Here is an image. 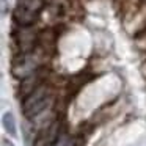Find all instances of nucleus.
<instances>
[{
	"label": "nucleus",
	"instance_id": "f257e3e1",
	"mask_svg": "<svg viewBox=\"0 0 146 146\" xmlns=\"http://www.w3.org/2000/svg\"><path fill=\"white\" fill-rule=\"evenodd\" d=\"M50 102H52V98H50L49 90L46 88V86L39 85L35 91L30 93V94L24 99V104H22L24 115H25L29 119H33V118L39 116L46 108H49Z\"/></svg>",
	"mask_w": 146,
	"mask_h": 146
},
{
	"label": "nucleus",
	"instance_id": "f03ea898",
	"mask_svg": "<svg viewBox=\"0 0 146 146\" xmlns=\"http://www.w3.org/2000/svg\"><path fill=\"white\" fill-rule=\"evenodd\" d=\"M36 69H38V58L30 52H24L19 58L13 61V66H11V71L17 79L32 76L36 72Z\"/></svg>",
	"mask_w": 146,
	"mask_h": 146
},
{
	"label": "nucleus",
	"instance_id": "7ed1b4c3",
	"mask_svg": "<svg viewBox=\"0 0 146 146\" xmlns=\"http://www.w3.org/2000/svg\"><path fill=\"white\" fill-rule=\"evenodd\" d=\"M38 14L39 13L30 11V10H27V8L16 7L13 17H14V22H16L19 27H30L38 21Z\"/></svg>",
	"mask_w": 146,
	"mask_h": 146
},
{
	"label": "nucleus",
	"instance_id": "20e7f679",
	"mask_svg": "<svg viewBox=\"0 0 146 146\" xmlns=\"http://www.w3.org/2000/svg\"><path fill=\"white\" fill-rule=\"evenodd\" d=\"M16 41L21 50L29 52L33 49V42H35V32L30 27H21L19 32L16 33Z\"/></svg>",
	"mask_w": 146,
	"mask_h": 146
},
{
	"label": "nucleus",
	"instance_id": "39448f33",
	"mask_svg": "<svg viewBox=\"0 0 146 146\" xmlns=\"http://www.w3.org/2000/svg\"><path fill=\"white\" fill-rule=\"evenodd\" d=\"M38 86H39V77H38V74L35 72V74H32V76L24 77L22 79V82H21V88H19V94L25 99L27 96H29L30 93L35 91Z\"/></svg>",
	"mask_w": 146,
	"mask_h": 146
},
{
	"label": "nucleus",
	"instance_id": "423d86ee",
	"mask_svg": "<svg viewBox=\"0 0 146 146\" xmlns=\"http://www.w3.org/2000/svg\"><path fill=\"white\" fill-rule=\"evenodd\" d=\"M2 124H3L5 132L10 137H16L17 135V127H16V119H14L13 113L11 111H7L2 118Z\"/></svg>",
	"mask_w": 146,
	"mask_h": 146
},
{
	"label": "nucleus",
	"instance_id": "0eeeda50",
	"mask_svg": "<svg viewBox=\"0 0 146 146\" xmlns=\"http://www.w3.org/2000/svg\"><path fill=\"white\" fill-rule=\"evenodd\" d=\"M17 7H22L30 11L39 13L42 10V7H44V0H17Z\"/></svg>",
	"mask_w": 146,
	"mask_h": 146
},
{
	"label": "nucleus",
	"instance_id": "6e6552de",
	"mask_svg": "<svg viewBox=\"0 0 146 146\" xmlns=\"http://www.w3.org/2000/svg\"><path fill=\"white\" fill-rule=\"evenodd\" d=\"M52 146H71V141H69V138H68L66 135H61V137H58V138L55 140Z\"/></svg>",
	"mask_w": 146,
	"mask_h": 146
},
{
	"label": "nucleus",
	"instance_id": "1a4fd4ad",
	"mask_svg": "<svg viewBox=\"0 0 146 146\" xmlns=\"http://www.w3.org/2000/svg\"><path fill=\"white\" fill-rule=\"evenodd\" d=\"M8 11V3H7V0H2V14H5Z\"/></svg>",
	"mask_w": 146,
	"mask_h": 146
},
{
	"label": "nucleus",
	"instance_id": "9d476101",
	"mask_svg": "<svg viewBox=\"0 0 146 146\" xmlns=\"http://www.w3.org/2000/svg\"><path fill=\"white\" fill-rule=\"evenodd\" d=\"M2 145H3V146H14L10 140H3V141H2Z\"/></svg>",
	"mask_w": 146,
	"mask_h": 146
}]
</instances>
